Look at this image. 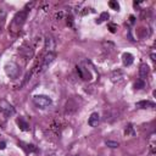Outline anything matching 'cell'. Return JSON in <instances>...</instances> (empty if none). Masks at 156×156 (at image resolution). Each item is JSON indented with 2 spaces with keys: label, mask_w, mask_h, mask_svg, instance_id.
I'll use <instances>...</instances> for the list:
<instances>
[{
  "label": "cell",
  "mask_w": 156,
  "mask_h": 156,
  "mask_svg": "<svg viewBox=\"0 0 156 156\" xmlns=\"http://www.w3.org/2000/svg\"><path fill=\"white\" fill-rule=\"evenodd\" d=\"M33 103L39 108H46V107L51 106L53 100H51V98L46 97V95H34L33 97Z\"/></svg>",
  "instance_id": "cell-1"
},
{
  "label": "cell",
  "mask_w": 156,
  "mask_h": 156,
  "mask_svg": "<svg viewBox=\"0 0 156 156\" xmlns=\"http://www.w3.org/2000/svg\"><path fill=\"white\" fill-rule=\"evenodd\" d=\"M5 72L10 78L16 79V78H19V76L21 73V68L19 67V65L15 64V62H9V64L5 65Z\"/></svg>",
  "instance_id": "cell-2"
},
{
  "label": "cell",
  "mask_w": 156,
  "mask_h": 156,
  "mask_svg": "<svg viewBox=\"0 0 156 156\" xmlns=\"http://www.w3.org/2000/svg\"><path fill=\"white\" fill-rule=\"evenodd\" d=\"M27 15H28V11L27 10H22V11H19L15 17L12 20V27H16V28H20L22 27V25L26 22L27 20Z\"/></svg>",
  "instance_id": "cell-3"
},
{
  "label": "cell",
  "mask_w": 156,
  "mask_h": 156,
  "mask_svg": "<svg viewBox=\"0 0 156 156\" xmlns=\"http://www.w3.org/2000/svg\"><path fill=\"white\" fill-rule=\"evenodd\" d=\"M55 57H56L55 53H49V54H46V55L44 56V59H43L42 66H40V68H39V73H43L44 71H46V68H49V66L54 62Z\"/></svg>",
  "instance_id": "cell-4"
},
{
  "label": "cell",
  "mask_w": 156,
  "mask_h": 156,
  "mask_svg": "<svg viewBox=\"0 0 156 156\" xmlns=\"http://www.w3.org/2000/svg\"><path fill=\"white\" fill-rule=\"evenodd\" d=\"M0 110L4 112L5 116H12V115H15V107L10 103H7L6 100H1V101H0Z\"/></svg>",
  "instance_id": "cell-5"
},
{
  "label": "cell",
  "mask_w": 156,
  "mask_h": 156,
  "mask_svg": "<svg viewBox=\"0 0 156 156\" xmlns=\"http://www.w3.org/2000/svg\"><path fill=\"white\" fill-rule=\"evenodd\" d=\"M55 39L51 36H46L45 37V49L49 53H53V50L55 49Z\"/></svg>",
  "instance_id": "cell-6"
},
{
  "label": "cell",
  "mask_w": 156,
  "mask_h": 156,
  "mask_svg": "<svg viewBox=\"0 0 156 156\" xmlns=\"http://www.w3.org/2000/svg\"><path fill=\"white\" fill-rule=\"evenodd\" d=\"M78 110V104L76 103L74 99H70L66 104V112L67 114H73Z\"/></svg>",
  "instance_id": "cell-7"
},
{
  "label": "cell",
  "mask_w": 156,
  "mask_h": 156,
  "mask_svg": "<svg viewBox=\"0 0 156 156\" xmlns=\"http://www.w3.org/2000/svg\"><path fill=\"white\" fill-rule=\"evenodd\" d=\"M100 122V116L98 112H93L88 120V123H89V126L90 127H98V124Z\"/></svg>",
  "instance_id": "cell-8"
},
{
  "label": "cell",
  "mask_w": 156,
  "mask_h": 156,
  "mask_svg": "<svg viewBox=\"0 0 156 156\" xmlns=\"http://www.w3.org/2000/svg\"><path fill=\"white\" fill-rule=\"evenodd\" d=\"M150 73V68L146 64H142L140 65V68H139V76H140V79H145V78L149 76Z\"/></svg>",
  "instance_id": "cell-9"
},
{
  "label": "cell",
  "mask_w": 156,
  "mask_h": 156,
  "mask_svg": "<svg viewBox=\"0 0 156 156\" xmlns=\"http://www.w3.org/2000/svg\"><path fill=\"white\" fill-rule=\"evenodd\" d=\"M77 71H78V73H79L81 78H82V79H84V81H88V79H90V78H91V76L88 72V70L84 68V67H82V65L77 66Z\"/></svg>",
  "instance_id": "cell-10"
},
{
  "label": "cell",
  "mask_w": 156,
  "mask_h": 156,
  "mask_svg": "<svg viewBox=\"0 0 156 156\" xmlns=\"http://www.w3.org/2000/svg\"><path fill=\"white\" fill-rule=\"evenodd\" d=\"M135 107H138V108H152V107H155V104L150 100H143V101H138L135 104Z\"/></svg>",
  "instance_id": "cell-11"
},
{
  "label": "cell",
  "mask_w": 156,
  "mask_h": 156,
  "mask_svg": "<svg viewBox=\"0 0 156 156\" xmlns=\"http://www.w3.org/2000/svg\"><path fill=\"white\" fill-rule=\"evenodd\" d=\"M133 61H134V57L132 54L129 53H124L122 55V62H123V65L124 66H131L133 64Z\"/></svg>",
  "instance_id": "cell-12"
},
{
  "label": "cell",
  "mask_w": 156,
  "mask_h": 156,
  "mask_svg": "<svg viewBox=\"0 0 156 156\" xmlns=\"http://www.w3.org/2000/svg\"><path fill=\"white\" fill-rule=\"evenodd\" d=\"M16 122H17V124H19V127H20V129H21V131H25V132L29 131V124L25 121V118L20 117V118H17V120H16Z\"/></svg>",
  "instance_id": "cell-13"
},
{
  "label": "cell",
  "mask_w": 156,
  "mask_h": 156,
  "mask_svg": "<svg viewBox=\"0 0 156 156\" xmlns=\"http://www.w3.org/2000/svg\"><path fill=\"white\" fill-rule=\"evenodd\" d=\"M123 78V73L121 71H114L112 72V81L116 82V81H121Z\"/></svg>",
  "instance_id": "cell-14"
},
{
  "label": "cell",
  "mask_w": 156,
  "mask_h": 156,
  "mask_svg": "<svg viewBox=\"0 0 156 156\" xmlns=\"http://www.w3.org/2000/svg\"><path fill=\"white\" fill-rule=\"evenodd\" d=\"M108 17H110V15H108L106 11H105V12H101V15H100L99 20H97V23H101V22H104V21L108 20Z\"/></svg>",
  "instance_id": "cell-15"
},
{
  "label": "cell",
  "mask_w": 156,
  "mask_h": 156,
  "mask_svg": "<svg viewBox=\"0 0 156 156\" xmlns=\"http://www.w3.org/2000/svg\"><path fill=\"white\" fill-rule=\"evenodd\" d=\"M105 144H106L108 148H112V149H116V148H118V146H120L118 142H114V140H106Z\"/></svg>",
  "instance_id": "cell-16"
},
{
  "label": "cell",
  "mask_w": 156,
  "mask_h": 156,
  "mask_svg": "<svg viewBox=\"0 0 156 156\" xmlns=\"http://www.w3.org/2000/svg\"><path fill=\"white\" fill-rule=\"evenodd\" d=\"M145 87V82L143 79H138L135 83H134V89H142Z\"/></svg>",
  "instance_id": "cell-17"
},
{
  "label": "cell",
  "mask_w": 156,
  "mask_h": 156,
  "mask_svg": "<svg viewBox=\"0 0 156 156\" xmlns=\"http://www.w3.org/2000/svg\"><path fill=\"white\" fill-rule=\"evenodd\" d=\"M108 6H110L111 9H114V10H116V11L120 10V4L117 1H110L108 3Z\"/></svg>",
  "instance_id": "cell-18"
},
{
  "label": "cell",
  "mask_w": 156,
  "mask_h": 156,
  "mask_svg": "<svg viewBox=\"0 0 156 156\" xmlns=\"http://www.w3.org/2000/svg\"><path fill=\"white\" fill-rule=\"evenodd\" d=\"M124 133H126L127 135H134V131H133V127H132V124H128L126 131H124Z\"/></svg>",
  "instance_id": "cell-19"
},
{
  "label": "cell",
  "mask_w": 156,
  "mask_h": 156,
  "mask_svg": "<svg viewBox=\"0 0 156 156\" xmlns=\"http://www.w3.org/2000/svg\"><path fill=\"white\" fill-rule=\"evenodd\" d=\"M108 29H110L111 33H115L116 29H117V25H115V23H108Z\"/></svg>",
  "instance_id": "cell-20"
},
{
  "label": "cell",
  "mask_w": 156,
  "mask_h": 156,
  "mask_svg": "<svg viewBox=\"0 0 156 156\" xmlns=\"http://www.w3.org/2000/svg\"><path fill=\"white\" fill-rule=\"evenodd\" d=\"M27 146H28V148H27L28 151H37V148H36L34 145H32V144H29V145H27Z\"/></svg>",
  "instance_id": "cell-21"
},
{
  "label": "cell",
  "mask_w": 156,
  "mask_h": 156,
  "mask_svg": "<svg viewBox=\"0 0 156 156\" xmlns=\"http://www.w3.org/2000/svg\"><path fill=\"white\" fill-rule=\"evenodd\" d=\"M6 148V144H5V142H0V150H4Z\"/></svg>",
  "instance_id": "cell-22"
},
{
  "label": "cell",
  "mask_w": 156,
  "mask_h": 156,
  "mask_svg": "<svg viewBox=\"0 0 156 156\" xmlns=\"http://www.w3.org/2000/svg\"><path fill=\"white\" fill-rule=\"evenodd\" d=\"M150 56H151V60H152V61H155V60H156V59H155V57H156V55H155L154 53H152V54H151Z\"/></svg>",
  "instance_id": "cell-23"
},
{
  "label": "cell",
  "mask_w": 156,
  "mask_h": 156,
  "mask_svg": "<svg viewBox=\"0 0 156 156\" xmlns=\"http://www.w3.org/2000/svg\"><path fill=\"white\" fill-rule=\"evenodd\" d=\"M129 19H131V23H134V17H133V16H131Z\"/></svg>",
  "instance_id": "cell-24"
},
{
  "label": "cell",
  "mask_w": 156,
  "mask_h": 156,
  "mask_svg": "<svg viewBox=\"0 0 156 156\" xmlns=\"http://www.w3.org/2000/svg\"><path fill=\"white\" fill-rule=\"evenodd\" d=\"M124 156H133V155H124Z\"/></svg>",
  "instance_id": "cell-25"
},
{
  "label": "cell",
  "mask_w": 156,
  "mask_h": 156,
  "mask_svg": "<svg viewBox=\"0 0 156 156\" xmlns=\"http://www.w3.org/2000/svg\"><path fill=\"white\" fill-rule=\"evenodd\" d=\"M48 156H55V155H48Z\"/></svg>",
  "instance_id": "cell-26"
}]
</instances>
